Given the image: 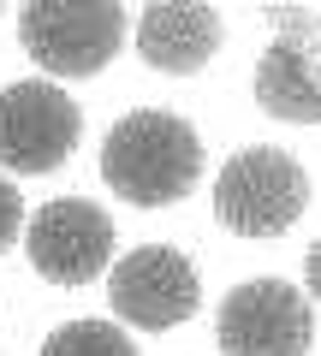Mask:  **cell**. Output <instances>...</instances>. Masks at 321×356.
<instances>
[{"label":"cell","instance_id":"9","mask_svg":"<svg viewBox=\"0 0 321 356\" xmlns=\"http://www.w3.org/2000/svg\"><path fill=\"white\" fill-rule=\"evenodd\" d=\"M256 107L285 125H315L321 119V60L315 42H268L256 60Z\"/></svg>","mask_w":321,"mask_h":356},{"label":"cell","instance_id":"11","mask_svg":"<svg viewBox=\"0 0 321 356\" xmlns=\"http://www.w3.org/2000/svg\"><path fill=\"white\" fill-rule=\"evenodd\" d=\"M18 232H24V196H18L13 178L0 172V250H13Z\"/></svg>","mask_w":321,"mask_h":356},{"label":"cell","instance_id":"2","mask_svg":"<svg viewBox=\"0 0 321 356\" xmlns=\"http://www.w3.org/2000/svg\"><path fill=\"white\" fill-rule=\"evenodd\" d=\"M309 208V178L285 149H238L214 178V214L232 238H285Z\"/></svg>","mask_w":321,"mask_h":356},{"label":"cell","instance_id":"13","mask_svg":"<svg viewBox=\"0 0 321 356\" xmlns=\"http://www.w3.org/2000/svg\"><path fill=\"white\" fill-rule=\"evenodd\" d=\"M304 285L321 297V243H309V255H304Z\"/></svg>","mask_w":321,"mask_h":356},{"label":"cell","instance_id":"12","mask_svg":"<svg viewBox=\"0 0 321 356\" xmlns=\"http://www.w3.org/2000/svg\"><path fill=\"white\" fill-rule=\"evenodd\" d=\"M262 13L285 30V42H315V6H262Z\"/></svg>","mask_w":321,"mask_h":356},{"label":"cell","instance_id":"3","mask_svg":"<svg viewBox=\"0 0 321 356\" xmlns=\"http://www.w3.org/2000/svg\"><path fill=\"white\" fill-rule=\"evenodd\" d=\"M18 42L54 77H90L125 42V6L119 0H24L18 6Z\"/></svg>","mask_w":321,"mask_h":356},{"label":"cell","instance_id":"10","mask_svg":"<svg viewBox=\"0 0 321 356\" xmlns=\"http://www.w3.org/2000/svg\"><path fill=\"white\" fill-rule=\"evenodd\" d=\"M42 356H137V344L113 321H65L42 339Z\"/></svg>","mask_w":321,"mask_h":356},{"label":"cell","instance_id":"4","mask_svg":"<svg viewBox=\"0 0 321 356\" xmlns=\"http://www.w3.org/2000/svg\"><path fill=\"white\" fill-rule=\"evenodd\" d=\"M220 356H309L315 344V309L292 280H244L220 297L214 321Z\"/></svg>","mask_w":321,"mask_h":356},{"label":"cell","instance_id":"6","mask_svg":"<svg viewBox=\"0 0 321 356\" xmlns=\"http://www.w3.org/2000/svg\"><path fill=\"white\" fill-rule=\"evenodd\" d=\"M77 137H84V113H77L72 89H60L54 77H24V83L0 89V166L24 178L60 172Z\"/></svg>","mask_w":321,"mask_h":356},{"label":"cell","instance_id":"7","mask_svg":"<svg viewBox=\"0 0 321 356\" xmlns=\"http://www.w3.org/2000/svg\"><path fill=\"white\" fill-rule=\"evenodd\" d=\"M30 267L48 285H90L113 267V220L84 196H54L30 214Z\"/></svg>","mask_w":321,"mask_h":356},{"label":"cell","instance_id":"5","mask_svg":"<svg viewBox=\"0 0 321 356\" xmlns=\"http://www.w3.org/2000/svg\"><path fill=\"white\" fill-rule=\"evenodd\" d=\"M107 297H113V315L137 332H173L196 315L203 303V280L185 250L173 243H137V250L113 255L107 267Z\"/></svg>","mask_w":321,"mask_h":356},{"label":"cell","instance_id":"8","mask_svg":"<svg viewBox=\"0 0 321 356\" xmlns=\"http://www.w3.org/2000/svg\"><path fill=\"white\" fill-rule=\"evenodd\" d=\"M226 30H220V13L203 6V0H155L137 13V54L167 77H191L203 72L220 54Z\"/></svg>","mask_w":321,"mask_h":356},{"label":"cell","instance_id":"1","mask_svg":"<svg viewBox=\"0 0 321 356\" xmlns=\"http://www.w3.org/2000/svg\"><path fill=\"white\" fill-rule=\"evenodd\" d=\"M102 178L131 208H173L203 178V137L185 113L131 107L102 143Z\"/></svg>","mask_w":321,"mask_h":356}]
</instances>
